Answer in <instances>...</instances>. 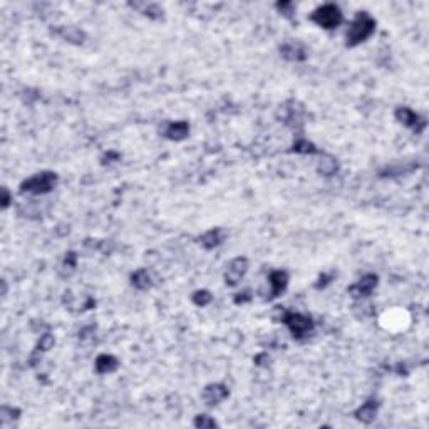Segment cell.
<instances>
[{"label":"cell","mask_w":429,"mask_h":429,"mask_svg":"<svg viewBox=\"0 0 429 429\" xmlns=\"http://www.w3.org/2000/svg\"><path fill=\"white\" fill-rule=\"evenodd\" d=\"M193 300H195V304L196 305H207V304H210V300H212V295L208 294V292H196L195 294V297H193Z\"/></svg>","instance_id":"17"},{"label":"cell","mask_w":429,"mask_h":429,"mask_svg":"<svg viewBox=\"0 0 429 429\" xmlns=\"http://www.w3.org/2000/svg\"><path fill=\"white\" fill-rule=\"evenodd\" d=\"M226 396H228V389L225 386H220V384H212L203 391V399L207 401V404L210 406L221 403Z\"/></svg>","instance_id":"7"},{"label":"cell","mask_w":429,"mask_h":429,"mask_svg":"<svg viewBox=\"0 0 429 429\" xmlns=\"http://www.w3.org/2000/svg\"><path fill=\"white\" fill-rule=\"evenodd\" d=\"M133 285L138 289H148L149 287V275L146 270H139L133 275Z\"/></svg>","instance_id":"15"},{"label":"cell","mask_w":429,"mask_h":429,"mask_svg":"<svg viewBox=\"0 0 429 429\" xmlns=\"http://www.w3.org/2000/svg\"><path fill=\"white\" fill-rule=\"evenodd\" d=\"M270 285H272V295L277 297L282 294L287 287V273L285 272H273L270 275Z\"/></svg>","instance_id":"11"},{"label":"cell","mask_w":429,"mask_h":429,"mask_svg":"<svg viewBox=\"0 0 429 429\" xmlns=\"http://www.w3.org/2000/svg\"><path fill=\"white\" fill-rule=\"evenodd\" d=\"M282 52H284V56L287 59H290V61H302V59L305 57L304 51L300 49V45H295V44L285 45V47L282 49Z\"/></svg>","instance_id":"14"},{"label":"cell","mask_w":429,"mask_h":429,"mask_svg":"<svg viewBox=\"0 0 429 429\" xmlns=\"http://www.w3.org/2000/svg\"><path fill=\"white\" fill-rule=\"evenodd\" d=\"M295 151H302V153H314L316 149H314V146L307 143V141H302V143H299L295 146Z\"/></svg>","instance_id":"21"},{"label":"cell","mask_w":429,"mask_h":429,"mask_svg":"<svg viewBox=\"0 0 429 429\" xmlns=\"http://www.w3.org/2000/svg\"><path fill=\"white\" fill-rule=\"evenodd\" d=\"M284 322L289 325L292 330V334L297 339H302L307 334H310L314 328V323L309 317L302 316V314H285L284 316Z\"/></svg>","instance_id":"4"},{"label":"cell","mask_w":429,"mask_h":429,"mask_svg":"<svg viewBox=\"0 0 429 429\" xmlns=\"http://www.w3.org/2000/svg\"><path fill=\"white\" fill-rule=\"evenodd\" d=\"M62 34H64V37L69 39V40H77V42H79V40L82 39V32L72 29V27H67V29H64ZM81 42H82V40H81Z\"/></svg>","instance_id":"18"},{"label":"cell","mask_w":429,"mask_h":429,"mask_svg":"<svg viewBox=\"0 0 429 429\" xmlns=\"http://www.w3.org/2000/svg\"><path fill=\"white\" fill-rule=\"evenodd\" d=\"M57 183V176L54 173H39V175L29 178L22 183V191H27V193H34V195H40V193H47L51 191Z\"/></svg>","instance_id":"2"},{"label":"cell","mask_w":429,"mask_h":429,"mask_svg":"<svg viewBox=\"0 0 429 429\" xmlns=\"http://www.w3.org/2000/svg\"><path fill=\"white\" fill-rule=\"evenodd\" d=\"M377 414V404L374 403V401H369V403H366L362 406V408H359V411L355 413V416H357L359 421L362 423H372L374 418H376Z\"/></svg>","instance_id":"9"},{"label":"cell","mask_w":429,"mask_h":429,"mask_svg":"<svg viewBox=\"0 0 429 429\" xmlns=\"http://www.w3.org/2000/svg\"><path fill=\"white\" fill-rule=\"evenodd\" d=\"M96 369H98V372L101 374H107V372H112L117 369V360L112 357V355H99L98 360H96Z\"/></svg>","instance_id":"10"},{"label":"cell","mask_w":429,"mask_h":429,"mask_svg":"<svg viewBox=\"0 0 429 429\" xmlns=\"http://www.w3.org/2000/svg\"><path fill=\"white\" fill-rule=\"evenodd\" d=\"M246 268H248V262L246 258H235L233 262L228 265L226 273H225V280L228 285H236L241 280V277L245 275Z\"/></svg>","instance_id":"5"},{"label":"cell","mask_w":429,"mask_h":429,"mask_svg":"<svg viewBox=\"0 0 429 429\" xmlns=\"http://www.w3.org/2000/svg\"><path fill=\"white\" fill-rule=\"evenodd\" d=\"M52 345H54V337L51 334H45L42 339H40V342H39V349H42V350L51 349Z\"/></svg>","instance_id":"20"},{"label":"cell","mask_w":429,"mask_h":429,"mask_svg":"<svg viewBox=\"0 0 429 429\" xmlns=\"http://www.w3.org/2000/svg\"><path fill=\"white\" fill-rule=\"evenodd\" d=\"M221 238H223V235H221L220 230H210L208 233L203 235L202 243L207 246V248H213V246H216L218 243H220Z\"/></svg>","instance_id":"13"},{"label":"cell","mask_w":429,"mask_h":429,"mask_svg":"<svg viewBox=\"0 0 429 429\" xmlns=\"http://www.w3.org/2000/svg\"><path fill=\"white\" fill-rule=\"evenodd\" d=\"M374 27H376V22L367 13H359L347 32V45H357L364 42L374 32Z\"/></svg>","instance_id":"1"},{"label":"cell","mask_w":429,"mask_h":429,"mask_svg":"<svg viewBox=\"0 0 429 429\" xmlns=\"http://www.w3.org/2000/svg\"><path fill=\"white\" fill-rule=\"evenodd\" d=\"M377 285V277L376 275H366L364 278H360L355 285H352L349 289V292L354 297H366L374 290V287Z\"/></svg>","instance_id":"6"},{"label":"cell","mask_w":429,"mask_h":429,"mask_svg":"<svg viewBox=\"0 0 429 429\" xmlns=\"http://www.w3.org/2000/svg\"><path fill=\"white\" fill-rule=\"evenodd\" d=\"M319 170H321L323 175H332V173L337 170V164H335V161L332 158H325L323 161H321Z\"/></svg>","instance_id":"16"},{"label":"cell","mask_w":429,"mask_h":429,"mask_svg":"<svg viewBox=\"0 0 429 429\" xmlns=\"http://www.w3.org/2000/svg\"><path fill=\"white\" fill-rule=\"evenodd\" d=\"M188 133H190L188 122L180 121V122H173V124H170V127H168V131H166V136L170 139L180 141V139H185L186 136H188Z\"/></svg>","instance_id":"8"},{"label":"cell","mask_w":429,"mask_h":429,"mask_svg":"<svg viewBox=\"0 0 429 429\" xmlns=\"http://www.w3.org/2000/svg\"><path fill=\"white\" fill-rule=\"evenodd\" d=\"M312 20L317 25L323 27V29H334V27H337L342 22V13L339 7L327 3V5H322L312 13Z\"/></svg>","instance_id":"3"},{"label":"cell","mask_w":429,"mask_h":429,"mask_svg":"<svg viewBox=\"0 0 429 429\" xmlns=\"http://www.w3.org/2000/svg\"><path fill=\"white\" fill-rule=\"evenodd\" d=\"M195 426L196 428H214L216 423H214L213 419H210L208 416H198L195 419Z\"/></svg>","instance_id":"19"},{"label":"cell","mask_w":429,"mask_h":429,"mask_svg":"<svg viewBox=\"0 0 429 429\" xmlns=\"http://www.w3.org/2000/svg\"><path fill=\"white\" fill-rule=\"evenodd\" d=\"M396 116H398V119H399L401 122H404L406 126H416V122H418V116H416V114H414L413 111H411V109H408V107L398 109Z\"/></svg>","instance_id":"12"},{"label":"cell","mask_w":429,"mask_h":429,"mask_svg":"<svg viewBox=\"0 0 429 429\" xmlns=\"http://www.w3.org/2000/svg\"><path fill=\"white\" fill-rule=\"evenodd\" d=\"M8 205V195H7V190H3V207Z\"/></svg>","instance_id":"22"}]
</instances>
